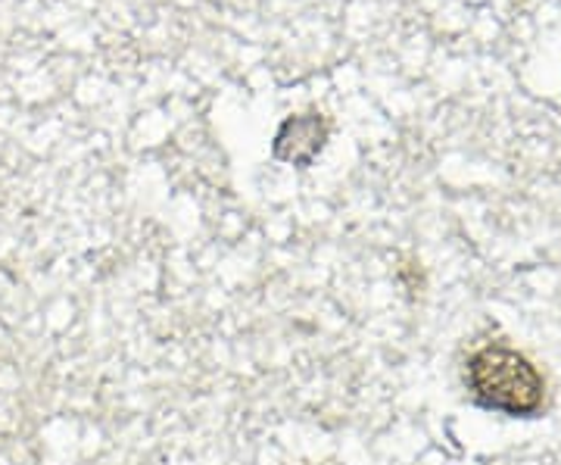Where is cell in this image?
Segmentation results:
<instances>
[{"label": "cell", "instance_id": "cell-2", "mask_svg": "<svg viewBox=\"0 0 561 465\" xmlns=\"http://www.w3.org/2000/svg\"><path fill=\"white\" fill-rule=\"evenodd\" d=\"M328 120L321 113H300L284 120L275 135V157L294 166H309L328 141Z\"/></svg>", "mask_w": 561, "mask_h": 465}, {"label": "cell", "instance_id": "cell-1", "mask_svg": "<svg viewBox=\"0 0 561 465\" xmlns=\"http://www.w3.org/2000/svg\"><path fill=\"white\" fill-rule=\"evenodd\" d=\"M471 397L502 416H537L546 406V378L530 356L508 344L478 347L465 363Z\"/></svg>", "mask_w": 561, "mask_h": 465}]
</instances>
